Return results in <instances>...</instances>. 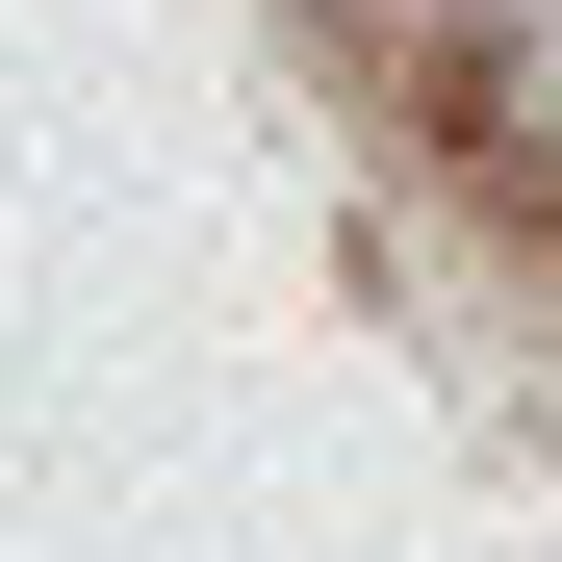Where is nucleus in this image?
I'll use <instances>...</instances> for the list:
<instances>
[{"instance_id": "f257e3e1", "label": "nucleus", "mask_w": 562, "mask_h": 562, "mask_svg": "<svg viewBox=\"0 0 562 562\" xmlns=\"http://www.w3.org/2000/svg\"><path fill=\"white\" fill-rule=\"evenodd\" d=\"M460 77H486V103L562 154V0H460Z\"/></svg>"}]
</instances>
